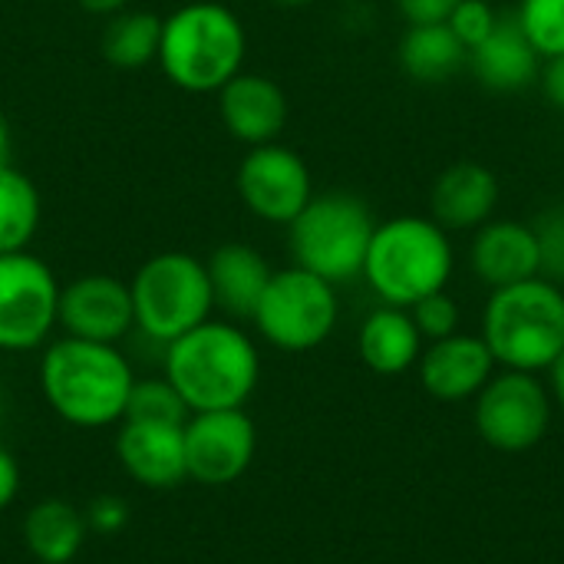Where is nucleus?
Listing matches in <instances>:
<instances>
[{
  "mask_svg": "<svg viewBox=\"0 0 564 564\" xmlns=\"http://www.w3.org/2000/svg\"><path fill=\"white\" fill-rule=\"evenodd\" d=\"M165 380L192 413L245 410L261 380V354L238 324L208 317L165 344Z\"/></svg>",
  "mask_w": 564,
  "mask_h": 564,
  "instance_id": "nucleus-1",
  "label": "nucleus"
},
{
  "mask_svg": "<svg viewBox=\"0 0 564 564\" xmlns=\"http://www.w3.org/2000/svg\"><path fill=\"white\" fill-rule=\"evenodd\" d=\"M132 383V367L116 344L59 337L46 344L40 357V390L46 406L79 430L122 423Z\"/></svg>",
  "mask_w": 564,
  "mask_h": 564,
  "instance_id": "nucleus-2",
  "label": "nucleus"
},
{
  "mask_svg": "<svg viewBox=\"0 0 564 564\" xmlns=\"http://www.w3.org/2000/svg\"><path fill=\"white\" fill-rule=\"evenodd\" d=\"M245 23L218 0H188L162 17L159 66L185 93H218L245 69Z\"/></svg>",
  "mask_w": 564,
  "mask_h": 564,
  "instance_id": "nucleus-3",
  "label": "nucleus"
},
{
  "mask_svg": "<svg viewBox=\"0 0 564 564\" xmlns=\"http://www.w3.org/2000/svg\"><path fill=\"white\" fill-rule=\"evenodd\" d=\"M453 271L456 248L449 231L430 215H397L377 221L360 278L383 304L413 307L420 297L446 291Z\"/></svg>",
  "mask_w": 564,
  "mask_h": 564,
  "instance_id": "nucleus-4",
  "label": "nucleus"
},
{
  "mask_svg": "<svg viewBox=\"0 0 564 564\" xmlns=\"http://www.w3.org/2000/svg\"><path fill=\"white\" fill-rule=\"evenodd\" d=\"M502 370L549 373L564 350V288L529 278L489 291L479 334Z\"/></svg>",
  "mask_w": 564,
  "mask_h": 564,
  "instance_id": "nucleus-5",
  "label": "nucleus"
},
{
  "mask_svg": "<svg viewBox=\"0 0 564 564\" xmlns=\"http://www.w3.org/2000/svg\"><path fill=\"white\" fill-rule=\"evenodd\" d=\"M373 228L377 218L364 198L350 192H324L288 225V248L297 268L330 284H347L364 274Z\"/></svg>",
  "mask_w": 564,
  "mask_h": 564,
  "instance_id": "nucleus-6",
  "label": "nucleus"
},
{
  "mask_svg": "<svg viewBox=\"0 0 564 564\" xmlns=\"http://www.w3.org/2000/svg\"><path fill=\"white\" fill-rule=\"evenodd\" d=\"M129 291L135 327L155 344H172L215 311L205 261L185 251H162L142 261Z\"/></svg>",
  "mask_w": 564,
  "mask_h": 564,
  "instance_id": "nucleus-7",
  "label": "nucleus"
},
{
  "mask_svg": "<svg viewBox=\"0 0 564 564\" xmlns=\"http://www.w3.org/2000/svg\"><path fill=\"white\" fill-rule=\"evenodd\" d=\"M337 321H340L337 284L297 264L271 274L251 317L258 334L284 354L317 350L334 334Z\"/></svg>",
  "mask_w": 564,
  "mask_h": 564,
  "instance_id": "nucleus-8",
  "label": "nucleus"
},
{
  "mask_svg": "<svg viewBox=\"0 0 564 564\" xmlns=\"http://www.w3.org/2000/svg\"><path fill=\"white\" fill-rule=\"evenodd\" d=\"M59 288L53 268L30 248L0 254V350L26 354L50 340L59 324Z\"/></svg>",
  "mask_w": 564,
  "mask_h": 564,
  "instance_id": "nucleus-9",
  "label": "nucleus"
},
{
  "mask_svg": "<svg viewBox=\"0 0 564 564\" xmlns=\"http://www.w3.org/2000/svg\"><path fill=\"white\" fill-rule=\"evenodd\" d=\"M476 430L499 453H525L539 446L552 426V390L539 373L502 370L476 397Z\"/></svg>",
  "mask_w": 564,
  "mask_h": 564,
  "instance_id": "nucleus-10",
  "label": "nucleus"
},
{
  "mask_svg": "<svg viewBox=\"0 0 564 564\" xmlns=\"http://www.w3.org/2000/svg\"><path fill=\"white\" fill-rule=\"evenodd\" d=\"M235 188L241 205L254 218L284 228L314 198V178L304 155L284 145L281 139L248 149V155L235 172Z\"/></svg>",
  "mask_w": 564,
  "mask_h": 564,
  "instance_id": "nucleus-11",
  "label": "nucleus"
},
{
  "mask_svg": "<svg viewBox=\"0 0 564 564\" xmlns=\"http://www.w3.org/2000/svg\"><path fill=\"white\" fill-rule=\"evenodd\" d=\"M258 453V430L245 410L192 413L185 423V469L202 486H231Z\"/></svg>",
  "mask_w": 564,
  "mask_h": 564,
  "instance_id": "nucleus-12",
  "label": "nucleus"
},
{
  "mask_svg": "<svg viewBox=\"0 0 564 564\" xmlns=\"http://www.w3.org/2000/svg\"><path fill=\"white\" fill-rule=\"evenodd\" d=\"M59 327L66 337L119 344L135 327L132 291L112 274H83L59 288Z\"/></svg>",
  "mask_w": 564,
  "mask_h": 564,
  "instance_id": "nucleus-13",
  "label": "nucleus"
},
{
  "mask_svg": "<svg viewBox=\"0 0 564 564\" xmlns=\"http://www.w3.org/2000/svg\"><path fill=\"white\" fill-rule=\"evenodd\" d=\"M469 271L489 291L539 278L542 251L532 221L489 218L486 225H479L469 241Z\"/></svg>",
  "mask_w": 564,
  "mask_h": 564,
  "instance_id": "nucleus-14",
  "label": "nucleus"
},
{
  "mask_svg": "<svg viewBox=\"0 0 564 564\" xmlns=\"http://www.w3.org/2000/svg\"><path fill=\"white\" fill-rule=\"evenodd\" d=\"M218 116L225 132L251 149L281 139L291 116V102L271 76L241 69L218 89Z\"/></svg>",
  "mask_w": 564,
  "mask_h": 564,
  "instance_id": "nucleus-15",
  "label": "nucleus"
},
{
  "mask_svg": "<svg viewBox=\"0 0 564 564\" xmlns=\"http://www.w3.org/2000/svg\"><path fill=\"white\" fill-rule=\"evenodd\" d=\"M420 383L430 397L443 403H463L479 397V390L496 373V357L479 334H453L433 340L420 354Z\"/></svg>",
  "mask_w": 564,
  "mask_h": 564,
  "instance_id": "nucleus-16",
  "label": "nucleus"
},
{
  "mask_svg": "<svg viewBox=\"0 0 564 564\" xmlns=\"http://www.w3.org/2000/svg\"><path fill=\"white\" fill-rule=\"evenodd\" d=\"M122 473L145 489H175L188 479L185 469V426L122 420L116 436Z\"/></svg>",
  "mask_w": 564,
  "mask_h": 564,
  "instance_id": "nucleus-17",
  "label": "nucleus"
},
{
  "mask_svg": "<svg viewBox=\"0 0 564 564\" xmlns=\"http://www.w3.org/2000/svg\"><path fill=\"white\" fill-rule=\"evenodd\" d=\"M499 195L502 185L489 165L476 159H459L436 175L430 188V218L443 225L449 235L476 231L479 225L496 218Z\"/></svg>",
  "mask_w": 564,
  "mask_h": 564,
  "instance_id": "nucleus-18",
  "label": "nucleus"
},
{
  "mask_svg": "<svg viewBox=\"0 0 564 564\" xmlns=\"http://www.w3.org/2000/svg\"><path fill=\"white\" fill-rule=\"evenodd\" d=\"M469 69L479 86L492 93H522L539 83L542 56L516 23V17H499L492 33L469 50Z\"/></svg>",
  "mask_w": 564,
  "mask_h": 564,
  "instance_id": "nucleus-19",
  "label": "nucleus"
},
{
  "mask_svg": "<svg viewBox=\"0 0 564 564\" xmlns=\"http://www.w3.org/2000/svg\"><path fill=\"white\" fill-rule=\"evenodd\" d=\"M208 281H212V297L215 307L225 311L235 321H251L254 307L274 274V268L268 264V258L245 245V241H228L218 245L208 261H205Z\"/></svg>",
  "mask_w": 564,
  "mask_h": 564,
  "instance_id": "nucleus-20",
  "label": "nucleus"
},
{
  "mask_svg": "<svg viewBox=\"0 0 564 564\" xmlns=\"http://www.w3.org/2000/svg\"><path fill=\"white\" fill-rule=\"evenodd\" d=\"M423 347L426 340L416 330L410 311L393 304H380L377 311H370L357 334L360 360L380 377H400L410 367H416Z\"/></svg>",
  "mask_w": 564,
  "mask_h": 564,
  "instance_id": "nucleus-21",
  "label": "nucleus"
},
{
  "mask_svg": "<svg viewBox=\"0 0 564 564\" xmlns=\"http://www.w3.org/2000/svg\"><path fill=\"white\" fill-rule=\"evenodd\" d=\"M397 63L413 83L436 86L449 83L463 66H469V50L446 23L406 26L397 43Z\"/></svg>",
  "mask_w": 564,
  "mask_h": 564,
  "instance_id": "nucleus-22",
  "label": "nucleus"
},
{
  "mask_svg": "<svg viewBox=\"0 0 564 564\" xmlns=\"http://www.w3.org/2000/svg\"><path fill=\"white\" fill-rule=\"evenodd\" d=\"M86 535V512L63 499H43L23 519V542L40 564H69L83 552Z\"/></svg>",
  "mask_w": 564,
  "mask_h": 564,
  "instance_id": "nucleus-23",
  "label": "nucleus"
},
{
  "mask_svg": "<svg viewBox=\"0 0 564 564\" xmlns=\"http://www.w3.org/2000/svg\"><path fill=\"white\" fill-rule=\"evenodd\" d=\"M162 17L152 10H119L109 17L99 50L119 69H142L159 59Z\"/></svg>",
  "mask_w": 564,
  "mask_h": 564,
  "instance_id": "nucleus-24",
  "label": "nucleus"
},
{
  "mask_svg": "<svg viewBox=\"0 0 564 564\" xmlns=\"http://www.w3.org/2000/svg\"><path fill=\"white\" fill-rule=\"evenodd\" d=\"M40 228V192L13 165L0 169V254L26 251Z\"/></svg>",
  "mask_w": 564,
  "mask_h": 564,
  "instance_id": "nucleus-25",
  "label": "nucleus"
},
{
  "mask_svg": "<svg viewBox=\"0 0 564 564\" xmlns=\"http://www.w3.org/2000/svg\"><path fill=\"white\" fill-rule=\"evenodd\" d=\"M188 416H192V410L185 406V400L178 397V390L165 377H149V380H135L132 383V393H129V403H126V416L122 420L185 426Z\"/></svg>",
  "mask_w": 564,
  "mask_h": 564,
  "instance_id": "nucleus-26",
  "label": "nucleus"
},
{
  "mask_svg": "<svg viewBox=\"0 0 564 564\" xmlns=\"http://www.w3.org/2000/svg\"><path fill=\"white\" fill-rule=\"evenodd\" d=\"M512 17L542 59L564 56V0H519Z\"/></svg>",
  "mask_w": 564,
  "mask_h": 564,
  "instance_id": "nucleus-27",
  "label": "nucleus"
},
{
  "mask_svg": "<svg viewBox=\"0 0 564 564\" xmlns=\"http://www.w3.org/2000/svg\"><path fill=\"white\" fill-rule=\"evenodd\" d=\"M416 330L423 334V340H443V337H453L459 334V321H463V311H459V301L449 294V291H436V294H426L420 297L413 307H406Z\"/></svg>",
  "mask_w": 564,
  "mask_h": 564,
  "instance_id": "nucleus-28",
  "label": "nucleus"
},
{
  "mask_svg": "<svg viewBox=\"0 0 564 564\" xmlns=\"http://www.w3.org/2000/svg\"><path fill=\"white\" fill-rule=\"evenodd\" d=\"M539 235V251H542V278L564 284V205H555L542 212L532 221Z\"/></svg>",
  "mask_w": 564,
  "mask_h": 564,
  "instance_id": "nucleus-29",
  "label": "nucleus"
},
{
  "mask_svg": "<svg viewBox=\"0 0 564 564\" xmlns=\"http://www.w3.org/2000/svg\"><path fill=\"white\" fill-rule=\"evenodd\" d=\"M499 17L502 13L489 0H459L456 10L446 20V26L459 36V43L466 50H473L476 43H482L492 33V26L499 23Z\"/></svg>",
  "mask_w": 564,
  "mask_h": 564,
  "instance_id": "nucleus-30",
  "label": "nucleus"
},
{
  "mask_svg": "<svg viewBox=\"0 0 564 564\" xmlns=\"http://www.w3.org/2000/svg\"><path fill=\"white\" fill-rule=\"evenodd\" d=\"M126 522H129V506L119 496H99L86 509V525L99 535H116L126 529Z\"/></svg>",
  "mask_w": 564,
  "mask_h": 564,
  "instance_id": "nucleus-31",
  "label": "nucleus"
},
{
  "mask_svg": "<svg viewBox=\"0 0 564 564\" xmlns=\"http://www.w3.org/2000/svg\"><path fill=\"white\" fill-rule=\"evenodd\" d=\"M459 0H397V13L406 26H430L446 23Z\"/></svg>",
  "mask_w": 564,
  "mask_h": 564,
  "instance_id": "nucleus-32",
  "label": "nucleus"
},
{
  "mask_svg": "<svg viewBox=\"0 0 564 564\" xmlns=\"http://www.w3.org/2000/svg\"><path fill=\"white\" fill-rule=\"evenodd\" d=\"M539 83H542V93L545 99L564 112V56H552V59H542V73H539Z\"/></svg>",
  "mask_w": 564,
  "mask_h": 564,
  "instance_id": "nucleus-33",
  "label": "nucleus"
},
{
  "mask_svg": "<svg viewBox=\"0 0 564 564\" xmlns=\"http://www.w3.org/2000/svg\"><path fill=\"white\" fill-rule=\"evenodd\" d=\"M17 492H20V463L7 446H0V512L13 506Z\"/></svg>",
  "mask_w": 564,
  "mask_h": 564,
  "instance_id": "nucleus-34",
  "label": "nucleus"
},
{
  "mask_svg": "<svg viewBox=\"0 0 564 564\" xmlns=\"http://www.w3.org/2000/svg\"><path fill=\"white\" fill-rule=\"evenodd\" d=\"M79 7L89 10V13H99V17H112V13L126 10L129 0H79Z\"/></svg>",
  "mask_w": 564,
  "mask_h": 564,
  "instance_id": "nucleus-35",
  "label": "nucleus"
},
{
  "mask_svg": "<svg viewBox=\"0 0 564 564\" xmlns=\"http://www.w3.org/2000/svg\"><path fill=\"white\" fill-rule=\"evenodd\" d=\"M549 380H552V383H549V387H552V397L562 403V410H564V350L558 354V360L549 367Z\"/></svg>",
  "mask_w": 564,
  "mask_h": 564,
  "instance_id": "nucleus-36",
  "label": "nucleus"
},
{
  "mask_svg": "<svg viewBox=\"0 0 564 564\" xmlns=\"http://www.w3.org/2000/svg\"><path fill=\"white\" fill-rule=\"evenodd\" d=\"M10 152H13V139H10V122L0 112V169L10 165Z\"/></svg>",
  "mask_w": 564,
  "mask_h": 564,
  "instance_id": "nucleus-37",
  "label": "nucleus"
},
{
  "mask_svg": "<svg viewBox=\"0 0 564 564\" xmlns=\"http://www.w3.org/2000/svg\"><path fill=\"white\" fill-rule=\"evenodd\" d=\"M274 3H281V7H311V3H317V0H274Z\"/></svg>",
  "mask_w": 564,
  "mask_h": 564,
  "instance_id": "nucleus-38",
  "label": "nucleus"
},
{
  "mask_svg": "<svg viewBox=\"0 0 564 564\" xmlns=\"http://www.w3.org/2000/svg\"><path fill=\"white\" fill-rule=\"evenodd\" d=\"M0 416H3V400H0Z\"/></svg>",
  "mask_w": 564,
  "mask_h": 564,
  "instance_id": "nucleus-39",
  "label": "nucleus"
}]
</instances>
